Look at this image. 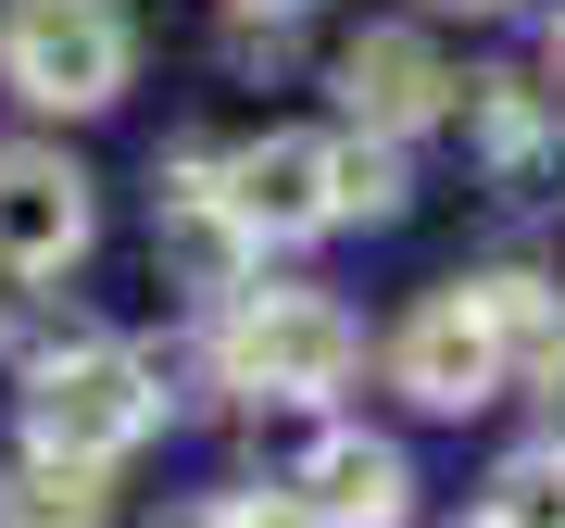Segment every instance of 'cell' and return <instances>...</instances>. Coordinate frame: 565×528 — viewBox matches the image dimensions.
<instances>
[{
    "label": "cell",
    "instance_id": "6da1fadb",
    "mask_svg": "<svg viewBox=\"0 0 565 528\" xmlns=\"http://www.w3.org/2000/svg\"><path fill=\"white\" fill-rule=\"evenodd\" d=\"M163 390L126 340H63L39 352V378H25V427H39V453H76V466H102V453L151 441Z\"/></svg>",
    "mask_w": 565,
    "mask_h": 528
},
{
    "label": "cell",
    "instance_id": "7a4b0ae2",
    "mask_svg": "<svg viewBox=\"0 0 565 528\" xmlns=\"http://www.w3.org/2000/svg\"><path fill=\"white\" fill-rule=\"evenodd\" d=\"M0 76L39 114H102L126 88V13L114 0H0Z\"/></svg>",
    "mask_w": 565,
    "mask_h": 528
},
{
    "label": "cell",
    "instance_id": "3957f363",
    "mask_svg": "<svg viewBox=\"0 0 565 528\" xmlns=\"http://www.w3.org/2000/svg\"><path fill=\"white\" fill-rule=\"evenodd\" d=\"M226 378L264 390V403H315V390L352 378V315L327 289H252L226 315Z\"/></svg>",
    "mask_w": 565,
    "mask_h": 528
},
{
    "label": "cell",
    "instance_id": "277c9868",
    "mask_svg": "<svg viewBox=\"0 0 565 528\" xmlns=\"http://www.w3.org/2000/svg\"><path fill=\"white\" fill-rule=\"evenodd\" d=\"M515 366V340H503V315H490V289H440V303H415V327L390 340V378H403V403L427 415H478L490 390H503Z\"/></svg>",
    "mask_w": 565,
    "mask_h": 528
},
{
    "label": "cell",
    "instance_id": "5b68a950",
    "mask_svg": "<svg viewBox=\"0 0 565 528\" xmlns=\"http://www.w3.org/2000/svg\"><path fill=\"white\" fill-rule=\"evenodd\" d=\"M226 214L252 226V240H315L327 214H340V139H252L239 163H226V189H214Z\"/></svg>",
    "mask_w": 565,
    "mask_h": 528
},
{
    "label": "cell",
    "instance_id": "8992f818",
    "mask_svg": "<svg viewBox=\"0 0 565 528\" xmlns=\"http://www.w3.org/2000/svg\"><path fill=\"white\" fill-rule=\"evenodd\" d=\"M88 252V177L63 151H0V277H63Z\"/></svg>",
    "mask_w": 565,
    "mask_h": 528
},
{
    "label": "cell",
    "instance_id": "52a82bcc",
    "mask_svg": "<svg viewBox=\"0 0 565 528\" xmlns=\"http://www.w3.org/2000/svg\"><path fill=\"white\" fill-rule=\"evenodd\" d=\"M340 88H352V114L377 126V139H403V126H427L452 102V63L415 39V25H377V39H352V63H340Z\"/></svg>",
    "mask_w": 565,
    "mask_h": 528
},
{
    "label": "cell",
    "instance_id": "ba28073f",
    "mask_svg": "<svg viewBox=\"0 0 565 528\" xmlns=\"http://www.w3.org/2000/svg\"><path fill=\"white\" fill-rule=\"evenodd\" d=\"M403 453L390 441H315V466H302V516L315 528H403Z\"/></svg>",
    "mask_w": 565,
    "mask_h": 528
},
{
    "label": "cell",
    "instance_id": "9c48e42d",
    "mask_svg": "<svg viewBox=\"0 0 565 528\" xmlns=\"http://www.w3.org/2000/svg\"><path fill=\"white\" fill-rule=\"evenodd\" d=\"M0 528H102V478L76 453H25L0 466Z\"/></svg>",
    "mask_w": 565,
    "mask_h": 528
},
{
    "label": "cell",
    "instance_id": "30bf717a",
    "mask_svg": "<svg viewBox=\"0 0 565 528\" xmlns=\"http://www.w3.org/2000/svg\"><path fill=\"white\" fill-rule=\"evenodd\" d=\"M478 114H490V151H503V177H515V202H541V189L565 177V126H553L541 102H527L515 76H490V102H478Z\"/></svg>",
    "mask_w": 565,
    "mask_h": 528
},
{
    "label": "cell",
    "instance_id": "8fae6325",
    "mask_svg": "<svg viewBox=\"0 0 565 528\" xmlns=\"http://www.w3.org/2000/svg\"><path fill=\"white\" fill-rule=\"evenodd\" d=\"M478 528H565V466H553V453L503 466V478H490V516H478Z\"/></svg>",
    "mask_w": 565,
    "mask_h": 528
},
{
    "label": "cell",
    "instance_id": "7c38bea8",
    "mask_svg": "<svg viewBox=\"0 0 565 528\" xmlns=\"http://www.w3.org/2000/svg\"><path fill=\"white\" fill-rule=\"evenodd\" d=\"M340 214H403V151L364 126V139H340Z\"/></svg>",
    "mask_w": 565,
    "mask_h": 528
},
{
    "label": "cell",
    "instance_id": "4fadbf2b",
    "mask_svg": "<svg viewBox=\"0 0 565 528\" xmlns=\"http://www.w3.org/2000/svg\"><path fill=\"white\" fill-rule=\"evenodd\" d=\"M214 528H315V516H302V504H226Z\"/></svg>",
    "mask_w": 565,
    "mask_h": 528
},
{
    "label": "cell",
    "instance_id": "5bb4252c",
    "mask_svg": "<svg viewBox=\"0 0 565 528\" xmlns=\"http://www.w3.org/2000/svg\"><path fill=\"white\" fill-rule=\"evenodd\" d=\"M440 13H503V0H440Z\"/></svg>",
    "mask_w": 565,
    "mask_h": 528
},
{
    "label": "cell",
    "instance_id": "9a60e30c",
    "mask_svg": "<svg viewBox=\"0 0 565 528\" xmlns=\"http://www.w3.org/2000/svg\"><path fill=\"white\" fill-rule=\"evenodd\" d=\"M252 13H302V0H252Z\"/></svg>",
    "mask_w": 565,
    "mask_h": 528
},
{
    "label": "cell",
    "instance_id": "2e32d148",
    "mask_svg": "<svg viewBox=\"0 0 565 528\" xmlns=\"http://www.w3.org/2000/svg\"><path fill=\"white\" fill-rule=\"evenodd\" d=\"M553 76H565V25H553Z\"/></svg>",
    "mask_w": 565,
    "mask_h": 528
}]
</instances>
